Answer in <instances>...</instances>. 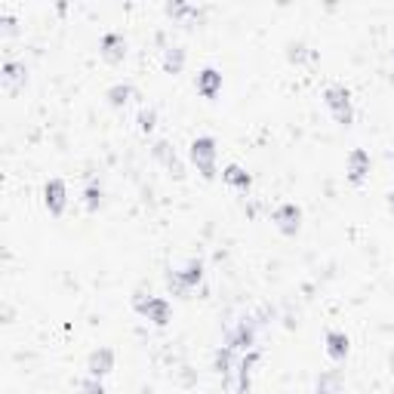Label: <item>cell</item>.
I'll return each mask as SVG.
<instances>
[{"label": "cell", "instance_id": "obj_28", "mask_svg": "<svg viewBox=\"0 0 394 394\" xmlns=\"http://www.w3.org/2000/svg\"><path fill=\"white\" fill-rule=\"evenodd\" d=\"M391 55H394V46H391Z\"/></svg>", "mask_w": 394, "mask_h": 394}, {"label": "cell", "instance_id": "obj_12", "mask_svg": "<svg viewBox=\"0 0 394 394\" xmlns=\"http://www.w3.org/2000/svg\"><path fill=\"white\" fill-rule=\"evenodd\" d=\"M0 80H4V90L6 92H18L25 87V80H28V68L22 62H4V74H0Z\"/></svg>", "mask_w": 394, "mask_h": 394}, {"label": "cell", "instance_id": "obj_15", "mask_svg": "<svg viewBox=\"0 0 394 394\" xmlns=\"http://www.w3.org/2000/svg\"><path fill=\"white\" fill-rule=\"evenodd\" d=\"M129 99H136L133 83H115V87L105 90V102H108L111 108H127Z\"/></svg>", "mask_w": 394, "mask_h": 394}, {"label": "cell", "instance_id": "obj_20", "mask_svg": "<svg viewBox=\"0 0 394 394\" xmlns=\"http://www.w3.org/2000/svg\"><path fill=\"white\" fill-rule=\"evenodd\" d=\"M231 354H234L231 345H222V348L215 351V373H219L222 379L231 376Z\"/></svg>", "mask_w": 394, "mask_h": 394}, {"label": "cell", "instance_id": "obj_10", "mask_svg": "<svg viewBox=\"0 0 394 394\" xmlns=\"http://www.w3.org/2000/svg\"><path fill=\"white\" fill-rule=\"evenodd\" d=\"M324 345H326V358L336 361V363H342L351 351V339H348V333H342V330H326Z\"/></svg>", "mask_w": 394, "mask_h": 394}, {"label": "cell", "instance_id": "obj_17", "mask_svg": "<svg viewBox=\"0 0 394 394\" xmlns=\"http://www.w3.org/2000/svg\"><path fill=\"white\" fill-rule=\"evenodd\" d=\"M182 68H185V46H166L164 50V71L182 74Z\"/></svg>", "mask_w": 394, "mask_h": 394}, {"label": "cell", "instance_id": "obj_6", "mask_svg": "<svg viewBox=\"0 0 394 394\" xmlns=\"http://www.w3.org/2000/svg\"><path fill=\"white\" fill-rule=\"evenodd\" d=\"M370 170H373V161H370V151H363V148H354L348 154V161H345V176H348L351 185H363L370 179Z\"/></svg>", "mask_w": 394, "mask_h": 394}, {"label": "cell", "instance_id": "obj_22", "mask_svg": "<svg viewBox=\"0 0 394 394\" xmlns=\"http://www.w3.org/2000/svg\"><path fill=\"white\" fill-rule=\"evenodd\" d=\"M83 206H87V213H99V206H102L99 185H87V188H83Z\"/></svg>", "mask_w": 394, "mask_h": 394}, {"label": "cell", "instance_id": "obj_2", "mask_svg": "<svg viewBox=\"0 0 394 394\" xmlns=\"http://www.w3.org/2000/svg\"><path fill=\"white\" fill-rule=\"evenodd\" d=\"M133 308L145 317V321H151L154 326H166L173 321V305H170V299H164V296H151V293L145 296L142 289H139L136 299H133Z\"/></svg>", "mask_w": 394, "mask_h": 394}, {"label": "cell", "instance_id": "obj_13", "mask_svg": "<svg viewBox=\"0 0 394 394\" xmlns=\"http://www.w3.org/2000/svg\"><path fill=\"white\" fill-rule=\"evenodd\" d=\"M197 92H201L203 99H215L222 92V71L219 68H203L201 74H197Z\"/></svg>", "mask_w": 394, "mask_h": 394}, {"label": "cell", "instance_id": "obj_3", "mask_svg": "<svg viewBox=\"0 0 394 394\" xmlns=\"http://www.w3.org/2000/svg\"><path fill=\"white\" fill-rule=\"evenodd\" d=\"M191 164L197 166V173L203 176L206 182H213L215 179V157H219V148H215V139L213 136H197L194 142H191Z\"/></svg>", "mask_w": 394, "mask_h": 394}, {"label": "cell", "instance_id": "obj_27", "mask_svg": "<svg viewBox=\"0 0 394 394\" xmlns=\"http://www.w3.org/2000/svg\"><path fill=\"white\" fill-rule=\"evenodd\" d=\"M391 367H394V354H391Z\"/></svg>", "mask_w": 394, "mask_h": 394}, {"label": "cell", "instance_id": "obj_5", "mask_svg": "<svg viewBox=\"0 0 394 394\" xmlns=\"http://www.w3.org/2000/svg\"><path fill=\"white\" fill-rule=\"evenodd\" d=\"M271 222L277 225L280 234L296 238L299 228H302V206L299 203H280V206H275V213H271Z\"/></svg>", "mask_w": 394, "mask_h": 394}, {"label": "cell", "instance_id": "obj_21", "mask_svg": "<svg viewBox=\"0 0 394 394\" xmlns=\"http://www.w3.org/2000/svg\"><path fill=\"white\" fill-rule=\"evenodd\" d=\"M139 133L142 136H151L154 133V127H157V108H142L139 111Z\"/></svg>", "mask_w": 394, "mask_h": 394}, {"label": "cell", "instance_id": "obj_14", "mask_svg": "<svg viewBox=\"0 0 394 394\" xmlns=\"http://www.w3.org/2000/svg\"><path fill=\"white\" fill-rule=\"evenodd\" d=\"M222 182L225 185H231V188H238V191H250L252 188V176L243 170L240 164H228L222 170Z\"/></svg>", "mask_w": 394, "mask_h": 394}, {"label": "cell", "instance_id": "obj_7", "mask_svg": "<svg viewBox=\"0 0 394 394\" xmlns=\"http://www.w3.org/2000/svg\"><path fill=\"white\" fill-rule=\"evenodd\" d=\"M43 206L50 210V215H62L68 206V185L62 179H50L43 185Z\"/></svg>", "mask_w": 394, "mask_h": 394}, {"label": "cell", "instance_id": "obj_18", "mask_svg": "<svg viewBox=\"0 0 394 394\" xmlns=\"http://www.w3.org/2000/svg\"><path fill=\"white\" fill-rule=\"evenodd\" d=\"M252 363H256V351H250L247 358L240 361V367H238V394H250V370H252Z\"/></svg>", "mask_w": 394, "mask_h": 394}, {"label": "cell", "instance_id": "obj_23", "mask_svg": "<svg viewBox=\"0 0 394 394\" xmlns=\"http://www.w3.org/2000/svg\"><path fill=\"white\" fill-rule=\"evenodd\" d=\"M287 59L293 62V65H302L308 59V46L305 43H289L287 46Z\"/></svg>", "mask_w": 394, "mask_h": 394}, {"label": "cell", "instance_id": "obj_19", "mask_svg": "<svg viewBox=\"0 0 394 394\" xmlns=\"http://www.w3.org/2000/svg\"><path fill=\"white\" fill-rule=\"evenodd\" d=\"M231 348H252V324L247 321H240V326L234 330V336L228 339Z\"/></svg>", "mask_w": 394, "mask_h": 394}, {"label": "cell", "instance_id": "obj_4", "mask_svg": "<svg viewBox=\"0 0 394 394\" xmlns=\"http://www.w3.org/2000/svg\"><path fill=\"white\" fill-rule=\"evenodd\" d=\"M201 280H203V262L201 259H188L182 271H166V287H170L173 296H188Z\"/></svg>", "mask_w": 394, "mask_h": 394}, {"label": "cell", "instance_id": "obj_26", "mask_svg": "<svg viewBox=\"0 0 394 394\" xmlns=\"http://www.w3.org/2000/svg\"><path fill=\"white\" fill-rule=\"evenodd\" d=\"M388 213H391V215H394V191H391V194H388Z\"/></svg>", "mask_w": 394, "mask_h": 394}, {"label": "cell", "instance_id": "obj_8", "mask_svg": "<svg viewBox=\"0 0 394 394\" xmlns=\"http://www.w3.org/2000/svg\"><path fill=\"white\" fill-rule=\"evenodd\" d=\"M99 53H102V59H105L108 65H120V62L127 59V37H124V34H117V31L102 34V41H99Z\"/></svg>", "mask_w": 394, "mask_h": 394}, {"label": "cell", "instance_id": "obj_24", "mask_svg": "<svg viewBox=\"0 0 394 394\" xmlns=\"http://www.w3.org/2000/svg\"><path fill=\"white\" fill-rule=\"evenodd\" d=\"M16 31H18V18L9 16V13L0 16V34H4V37H13Z\"/></svg>", "mask_w": 394, "mask_h": 394}, {"label": "cell", "instance_id": "obj_25", "mask_svg": "<svg viewBox=\"0 0 394 394\" xmlns=\"http://www.w3.org/2000/svg\"><path fill=\"white\" fill-rule=\"evenodd\" d=\"M80 391H83V394H105V385H102V379L87 376V379L80 382Z\"/></svg>", "mask_w": 394, "mask_h": 394}, {"label": "cell", "instance_id": "obj_9", "mask_svg": "<svg viewBox=\"0 0 394 394\" xmlns=\"http://www.w3.org/2000/svg\"><path fill=\"white\" fill-rule=\"evenodd\" d=\"M111 370H115V351H111L108 345H102V348L90 351V358H87V376L105 379Z\"/></svg>", "mask_w": 394, "mask_h": 394}, {"label": "cell", "instance_id": "obj_11", "mask_svg": "<svg viewBox=\"0 0 394 394\" xmlns=\"http://www.w3.org/2000/svg\"><path fill=\"white\" fill-rule=\"evenodd\" d=\"M154 161H161V164L166 166V173L173 176V179H185V166H182L179 157H176V151L170 148V142H166V139L154 142Z\"/></svg>", "mask_w": 394, "mask_h": 394}, {"label": "cell", "instance_id": "obj_1", "mask_svg": "<svg viewBox=\"0 0 394 394\" xmlns=\"http://www.w3.org/2000/svg\"><path fill=\"white\" fill-rule=\"evenodd\" d=\"M324 105L326 111L333 115L336 124L348 127L354 120V105H351V90L345 87V83H330V87L324 90Z\"/></svg>", "mask_w": 394, "mask_h": 394}, {"label": "cell", "instance_id": "obj_16", "mask_svg": "<svg viewBox=\"0 0 394 394\" xmlns=\"http://www.w3.org/2000/svg\"><path fill=\"white\" fill-rule=\"evenodd\" d=\"M342 382H345L342 370H326V373H321V376H317L314 391L317 394H339L342 391Z\"/></svg>", "mask_w": 394, "mask_h": 394}]
</instances>
